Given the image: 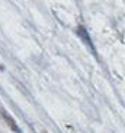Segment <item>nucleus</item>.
<instances>
[{"instance_id": "f257e3e1", "label": "nucleus", "mask_w": 125, "mask_h": 133, "mask_svg": "<svg viewBox=\"0 0 125 133\" xmlns=\"http://www.w3.org/2000/svg\"><path fill=\"white\" fill-rule=\"evenodd\" d=\"M0 113L3 114V117H4V119H6V117H7V114H6V113H4L3 110H2V104H0Z\"/></svg>"}]
</instances>
